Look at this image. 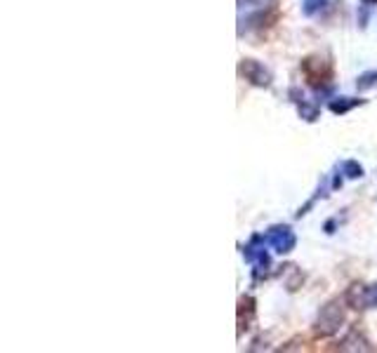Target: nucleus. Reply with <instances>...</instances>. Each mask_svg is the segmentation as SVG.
Wrapping results in <instances>:
<instances>
[{
    "instance_id": "9d476101",
    "label": "nucleus",
    "mask_w": 377,
    "mask_h": 353,
    "mask_svg": "<svg viewBox=\"0 0 377 353\" xmlns=\"http://www.w3.org/2000/svg\"><path fill=\"white\" fill-rule=\"evenodd\" d=\"M300 114L307 118V120H316V116H318V109L316 106H309L304 99H302V104H300Z\"/></svg>"
},
{
    "instance_id": "6e6552de",
    "label": "nucleus",
    "mask_w": 377,
    "mask_h": 353,
    "mask_svg": "<svg viewBox=\"0 0 377 353\" xmlns=\"http://www.w3.org/2000/svg\"><path fill=\"white\" fill-rule=\"evenodd\" d=\"M373 85H377V71L363 73V76H359V80H356V88L359 90H370Z\"/></svg>"
},
{
    "instance_id": "f03ea898",
    "label": "nucleus",
    "mask_w": 377,
    "mask_h": 353,
    "mask_svg": "<svg viewBox=\"0 0 377 353\" xmlns=\"http://www.w3.org/2000/svg\"><path fill=\"white\" fill-rule=\"evenodd\" d=\"M264 243H267L269 248H274V252L288 254L290 250H295L297 238L290 226H274V228H269L267 235H264Z\"/></svg>"
},
{
    "instance_id": "7ed1b4c3",
    "label": "nucleus",
    "mask_w": 377,
    "mask_h": 353,
    "mask_svg": "<svg viewBox=\"0 0 377 353\" xmlns=\"http://www.w3.org/2000/svg\"><path fill=\"white\" fill-rule=\"evenodd\" d=\"M241 73L250 80L252 85H259V88H267V85L272 83L269 71L259 62H255V59H246V62L241 64Z\"/></svg>"
},
{
    "instance_id": "9b49d317",
    "label": "nucleus",
    "mask_w": 377,
    "mask_h": 353,
    "mask_svg": "<svg viewBox=\"0 0 377 353\" xmlns=\"http://www.w3.org/2000/svg\"><path fill=\"white\" fill-rule=\"evenodd\" d=\"M375 3H377V0H363V5H365V8H373Z\"/></svg>"
},
{
    "instance_id": "39448f33",
    "label": "nucleus",
    "mask_w": 377,
    "mask_h": 353,
    "mask_svg": "<svg viewBox=\"0 0 377 353\" xmlns=\"http://www.w3.org/2000/svg\"><path fill=\"white\" fill-rule=\"evenodd\" d=\"M356 104H361V99L337 97V99H333V101H330V111H333V114H347V111H352Z\"/></svg>"
},
{
    "instance_id": "20e7f679",
    "label": "nucleus",
    "mask_w": 377,
    "mask_h": 353,
    "mask_svg": "<svg viewBox=\"0 0 377 353\" xmlns=\"http://www.w3.org/2000/svg\"><path fill=\"white\" fill-rule=\"evenodd\" d=\"M344 302H347L352 309H365V287L363 285H352L347 290Z\"/></svg>"
},
{
    "instance_id": "423d86ee",
    "label": "nucleus",
    "mask_w": 377,
    "mask_h": 353,
    "mask_svg": "<svg viewBox=\"0 0 377 353\" xmlns=\"http://www.w3.org/2000/svg\"><path fill=\"white\" fill-rule=\"evenodd\" d=\"M342 172L349 176V179H359V176H363V168L356 163V160H347V163H342Z\"/></svg>"
},
{
    "instance_id": "1a4fd4ad",
    "label": "nucleus",
    "mask_w": 377,
    "mask_h": 353,
    "mask_svg": "<svg viewBox=\"0 0 377 353\" xmlns=\"http://www.w3.org/2000/svg\"><path fill=\"white\" fill-rule=\"evenodd\" d=\"M365 309H377V283L365 287Z\"/></svg>"
},
{
    "instance_id": "0eeeda50",
    "label": "nucleus",
    "mask_w": 377,
    "mask_h": 353,
    "mask_svg": "<svg viewBox=\"0 0 377 353\" xmlns=\"http://www.w3.org/2000/svg\"><path fill=\"white\" fill-rule=\"evenodd\" d=\"M328 5V0H304L302 3V12L307 14V17H311V14H316L318 10H323Z\"/></svg>"
},
{
    "instance_id": "f257e3e1",
    "label": "nucleus",
    "mask_w": 377,
    "mask_h": 353,
    "mask_svg": "<svg viewBox=\"0 0 377 353\" xmlns=\"http://www.w3.org/2000/svg\"><path fill=\"white\" fill-rule=\"evenodd\" d=\"M344 323V309L339 302H330L318 311V320H316V335L321 337H333L342 328Z\"/></svg>"
}]
</instances>
